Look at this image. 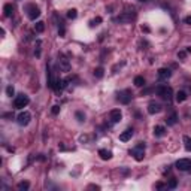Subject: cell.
I'll list each match as a JSON object with an SVG mask.
<instances>
[{"mask_svg": "<svg viewBox=\"0 0 191 191\" xmlns=\"http://www.w3.org/2000/svg\"><path fill=\"white\" fill-rule=\"evenodd\" d=\"M58 64H60V69H61L63 72H69V70H70V63H69V60L64 58L63 55L58 58Z\"/></svg>", "mask_w": 191, "mask_h": 191, "instance_id": "cell-13", "label": "cell"}, {"mask_svg": "<svg viewBox=\"0 0 191 191\" xmlns=\"http://www.w3.org/2000/svg\"><path fill=\"white\" fill-rule=\"evenodd\" d=\"M176 121H178V116H176V114H170V115L167 116L166 118V123H167V125H175L176 124Z\"/></svg>", "mask_w": 191, "mask_h": 191, "instance_id": "cell-19", "label": "cell"}, {"mask_svg": "<svg viewBox=\"0 0 191 191\" xmlns=\"http://www.w3.org/2000/svg\"><path fill=\"white\" fill-rule=\"evenodd\" d=\"M158 79L160 81H167L170 76H172V72H170V69H166V67H163V69H158Z\"/></svg>", "mask_w": 191, "mask_h": 191, "instance_id": "cell-10", "label": "cell"}, {"mask_svg": "<svg viewBox=\"0 0 191 191\" xmlns=\"http://www.w3.org/2000/svg\"><path fill=\"white\" fill-rule=\"evenodd\" d=\"M121 118H123V114H121L119 109H112V111L109 112V121H111V124H116V123H119Z\"/></svg>", "mask_w": 191, "mask_h": 191, "instance_id": "cell-8", "label": "cell"}, {"mask_svg": "<svg viewBox=\"0 0 191 191\" xmlns=\"http://www.w3.org/2000/svg\"><path fill=\"white\" fill-rule=\"evenodd\" d=\"M116 96H118L116 99L119 100L123 105H128V103L132 102V97H133V94H132V91H130V90H123V91L118 93Z\"/></svg>", "mask_w": 191, "mask_h": 191, "instance_id": "cell-5", "label": "cell"}, {"mask_svg": "<svg viewBox=\"0 0 191 191\" xmlns=\"http://www.w3.org/2000/svg\"><path fill=\"white\" fill-rule=\"evenodd\" d=\"M51 112H52L54 115H57L58 112H60V106H58V105H55V106H52V109H51Z\"/></svg>", "mask_w": 191, "mask_h": 191, "instance_id": "cell-32", "label": "cell"}, {"mask_svg": "<svg viewBox=\"0 0 191 191\" xmlns=\"http://www.w3.org/2000/svg\"><path fill=\"white\" fill-rule=\"evenodd\" d=\"M134 18H136V9L133 6H125L124 12L116 18L118 23H132Z\"/></svg>", "mask_w": 191, "mask_h": 191, "instance_id": "cell-1", "label": "cell"}, {"mask_svg": "<svg viewBox=\"0 0 191 191\" xmlns=\"http://www.w3.org/2000/svg\"><path fill=\"white\" fill-rule=\"evenodd\" d=\"M164 134H166V128L163 125H155L154 127V136L155 137H163Z\"/></svg>", "mask_w": 191, "mask_h": 191, "instance_id": "cell-15", "label": "cell"}, {"mask_svg": "<svg viewBox=\"0 0 191 191\" xmlns=\"http://www.w3.org/2000/svg\"><path fill=\"white\" fill-rule=\"evenodd\" d=\"M66 87H67V81H66V79H57V81H55V85H54V88H52V90H54L55 93H61L64 88H66Z\"/></svg>", "mask_w": 191, "mask_h": 191, "instance_id": "cell-12", "label": "cell"}, {"mask_svg": "<svg viewBox=\"0 0 191 191\" xmlns=\"http://www.w3.org/2000/svg\"><path fill=\"white\" fill-rule=\"evenodd\" d=\"M58 150H60V151H66V146H64L63 143H60V145H58Z\"/></svg>", "mask_w": 191, "mask_h": 191, "instance_id": "cell-34", "label": "cell"}, {"mask_svg": "<svg viewBox=\"0 0 191 191\" xmlns=\"http://www.w3.org/2000/svg\"><path fill=\"white\" fill-rule=\"evenodd\" d=\"M100 23H102V18H100V17L94 18L93 21H90V27H94V25H99Z\"/></svg>", "mask_w": 191, "mask_h": 191, "instance_id": "cell-27", "label": "cell"}, {"mask_svg": "<svg viewBox=\"0 0 191 191\" xmlns=\"http://www.w3.org/2000/svg\"><path fill=\"white\" fill-rule=\"evenodd\" d=\"M184 142H185V150L191 151V139L188 136H184Z\"/></svg>", "mask_w": 191, "mask_h": 191, "instance_id": "cell-25", "label": "cell"}, {"mask_svg": "<svg viewBox=\"0 0 191 191\" xmlns=\"http://www.w3.org/2000/svg\"><path fill=\"white\" fill-rule=\"evenodd\" d=\"M25 9H27V15H28V18H30L32 21H34L36 18L41 15V9L37 8L36 5H28Z\"/></svg>", "mask_w": 191, "mask_h": 191, "instance_id": "cell-6", "label": "cell"}, {"mask_svg": "<svg viewBox=\"0 0 191 191\" xmlns=\"http://www.w3.org/2000/svg\"><path fill=\"white\" fill-rule=\"evenodd\" d=\"M30 188V182H27V181H23V182L18 184V190L20 191H27Z\"/></svg>", "mask_w": 191, "mask_h": 191, "instance_id": "cell-21", "label": "cell"}, {"mask_svg": "<svg viewBox=\"0 0 191 191\" xmlns=\"http://www.w3.org/2000/svg\"><path fill=\"white\" fill-rule=\"evenodd\" d=\"M14 93H15V90H14V87H12V85H9L8 88H6V94H8L9 97H12V96H14Z\"/></svg>", "mask_w": 191, "mask_h": 191, "instance_id": "cell-30", "label": "cell"}, {"mask_svg": "<svg viewBox=\"0 0 191 191\" xmlns=\"http://www.w3.org/2000/svg\"><path fill=\"white\" fill-rule=\"evenodd\" d=\"M76 17H78V11H76V9L67 11V18H69V20H75Z\"/></svg>", "mask_w": 191, "mask_h": 191, "instance_id": "cell-23", "label": "cell"}, {"mask_svg": "<svg viewBox=\"0 0 191 191\" xmlns=\"http://www.w3.org/2000/svg\"><path fill=\"white\" fill-rule=\"evenodd\" d=\"M3 12H5V17H12V14H14V6L8 3V5H5V8H3Z\"/></svg>", "mask_w": 191, "mask_h": 191, "instance_id": "cell-18", "label": "cell"}, {"mask_svg": "<svg viewBox=\"0 0 191 191\" xmlns=\"http://www.w3.org/2000/svg\"><path fill=\"white\" fill-rule=\"evenodd\" d=\"M30 119H32V115H30V112H27V111L21 112V114L17 116V123L20 125H27L30 123Z\"/></svg>", "mask_w": 191, "mask_h": 191, "instance_id": "cell-9", "label": "cell"}, {"mask_svg": "<svg viewBox=\"0 0 191 191\" xmlns=\"http://www.w3.org/2000/svg\"><path fill=\"white\" fill-rule=\"evenodd\" d=\"M145 148H146V145H145L143 142H139L133 150L130 151V154L134 157L136 161H142V160H143V157H145Z\"/></svg>", "mask_w": 191, "mask_h": 191, "instance_id": "cell-2", "label": "cell"}, {"mask_svg": "<svg viewBox=\"0 0 191 191\" xmlns=\"http://www.w3.org/2000/svg\"><path fill=\"white\" fill-rule=\"evenodd\" d=\"M133 82L136 87H143V85H145V79H143V76H136Z\"/></svg>", "mask_w": 191, "mask_h": 191, "instance_id": "cell-22", "label": "cell"}, {"mask_svg": "<svg viewBox=\"0 0 191 191\" xmlns=\"http://www.w3.org/2000/svg\"><path fill=\"white\" fill-rule=\"evenodd\" d=\"M75 115H76V118H78L79 123H84V121H85V115H84L82 112H76Z\"/></svg>", "mask_w": 191, "mask_h": 191, "instance_id": "cell-28", "label": "cell"}, {"mask_svg": "<svg viewBox=\"0 0 191 191\" xmlns=\"http://www.w3.org/2000/svg\"><path fill=\"white\" fill-rule=\"evenodd\" d=\"M167 187H169V188H172V190H173V188H176V187H178V181H176L175 178H172V179L169 181V185H167Z\"/></svg>", "mask_w": 191, "mask_h": 191, "instance_id": "cell-26", "label": "cell"}, {"mask_svg": "<svg viewBox=\"0 0 191 191\" xmlns=\"http://www.w3.org/2000/svg\"><path fill=\"white\" fill-rule=\"evenodd\" d=\"M142 30H143L145 33H150V27H146V25H145V27H142Z\"/></svg>", "mask_w": 191, "mask_h": 191, "instance_id": "cell-36", "label": "cell"}, {"mask_svg": "<svg viewBox=\"0 0 191 191\" xmlns=\"http://www.w3.org/2000/svg\"><path fill=\"white\" fill-rule=\"evenodd\" d=\"M175 99H176L178 103H182V102L187 100V93L185 91H178L176 93V96H175Z\"/></svg>", "mask_w": 191, "mask_h": 191, "instance_id": "cell-17", "label": "cell"}, {"mask_svg": "<svg viewBox=\"0 0 191 191\" xmlns=\"http://www.w3.org/2000/svg\"><path fill=\"white\" fill-rule=\"evenodd\" d=\"M184 21H185V24L191 25V15H190V17H185V18H184Z\"/></svg>", "mask_w": 191, "mask_h": 191, "instance_id": "cell-33", "label": "cell"}, {"mask_svg": "<svg viewBox=\"0 0 191 191\" xmlns=\"http://www.w3.org/2000/svg\"><path fill=\"white\" fill-rule=\"evenodd\" d=\"M157 94L161 97V99H164L166 102H170L172 97H173V91H172V88L170 87H167V85H160L157 87Z\"/></svg>", "mask_w": 191, "mask_h": 191, "instance_id": "cell-3", "label": "cell"}, {"mask_svg": "<svg viewBox=\"0 0 191 191\" xmlns=\"http://www.w3.org/2000/svg\"><path fill=\"white\" fill-rule=\"evenodd\" d=\"M187 54H188L187 51H179V52H178V58H181V60H184V58L187 57Z\"/></svg>", "mask_w": 191, "mask_h": 191, "instance_id": "cell-31", "label": "cell"}, {"mask_svg": "<svg viewBox=\"0 0 191 191\" xmlns=\"http://www.w3.org/2000/svg\"><path fill=\"white\" fill-rule=\"evenodd\" d=\"M160 111H161V105L157 103V102H151L148 105V114H151V115H155Z\"/></svg>", "mask_w": 191, "mask_h": 191, "instance_id": "cell-11", "label": "cell"}, {"mask_svg": "<svg viewBox=\"0 0 191 191\" xmlns=\"http://www.w3.org/2000/svg\"><path fill=\"white\" fill-rule=\"evenodd\" d=\"M132 137H133V130L132 128H127L125 132H123V133L119 134V141L121 142H128Z\"/></svg>", "mask_w": 191, "mask_h": 191, "instance_id": "cell-14", "label": "cell"}, {"mask_svg": "<svg viewBox=\"0 0 191 191\" xmlns=\"http://www.w3.org/2000/svg\"><path fill=\"white\" fill-rule=\"evenodd\" d=\"M155 187H157L158 190H161V188H164V184H161V182H158L157 185H155Z\"/></svg>", "mask_w": 191, "mask_h": 191, "instance_id": "cell-35", "label": "cell"}, {"mask_svg": "<svg viewBox=\"0 0 191 191\" xmlns=\"http://www.w3.org/2000/svg\"><path fill=\"white\" fill-rule=\"evenodd\" d=\"M28 103H30V99H28V96H25V94H18L17 97H15V100H14V106L17 109L25 108Z\"/></svg>", "mask_w": 191, "mask_h": 191, "instance_id": "cell-4", "label": "cell"}, {"mask_svg": "<svg viewBox=\"0 0 191 191\" xmlns=\"http://www.w3.org/2000/svg\"><path fill=\"white\" fill-rule=\"evenodd\" d=\"M185 51H187V52H191V46H188V48H187Z\"/></svg>", "mask_w": 191, "mask_h": 191, "instance_id": "cell-37", "label": "cell"}, {"mask_svg": "<svg viewBox=\"0 0 191 191\" xmlns=\"http://www.w3.org/2000/svg\"><path fill=\"white\" fill-rule=\"evenodd\" d=\"M99 155L102 160H111L112 158V152L108 150H99Z\"/></svg>", "mask_w": 191, "mask_h": 191, "instance_id": "cell-16", "label": "cell"}, {"mask_svg": "<svg viewBox=\"0 0 191 191\" xmlns=\"http://www.w3.org/2000/svg\"><path fill=\"white\" fill-rule=\"evenodd\" d=\"M176 169H179V170H182V172L191 170V160H188V158H181V160H178V161H176Z\"/></svg>", "mask_w": 191, "mask_h": 191, "instance_id": "cell-7", "label": "cell"}, {"mask_svg": "<svg viewBox=\"0 0 191 191\" xmlns=\"http://www.w3.org/2000/svg\"><path fill=\"white\" fill-rule=\"evenodd\" d=\"M36 57H41V41H37L36 42Z\"/></svg>", "mask_w": 191, "mask_h": 191, "instance_id": "cell-29", "label": "cell"}, {"mask_svg": "<svg viewBox=\"0 0 191 191\" xmlns=\"http://www.w3.org/2000/svg\"><path fill=\"white\" fill-rule=\"evenodd\" d=\"M141 2H145V0H141Z\"/></svg>", "mask_w": 191, "mask_h": 191, "instance_id": "cell-38", "label": "cell"}, {"mask_svg": "<svg viewBox=\"0 0 191 191\" xmlns=\"http://www.w3.org/2000/svg\"><path fill=\"white\" fill-rule=\"evenodd\" d=\"M103 73H105V70H103V67H97L96 70H94V76L96 78H103Z\"/></svg>", "mask_w": 191, "mask_h": 191, "instance_id": "cell-24", "label": "cell"}, {"mask_svg": "<svg viewBox=\"0 0 191 191\" xmlns=\"http://www.w3.org/2000/svg\"><path fill=\"white\" fill-rule=\"evenodd\" d=\"M34 30H36L37 33H43V30H45V23H43V21H37V23L34 24Z\"/></svg>", "mask_w": 191, "mask_h": 191, "instance_id": "cell-20", "label": "cell"}]
</instances>
